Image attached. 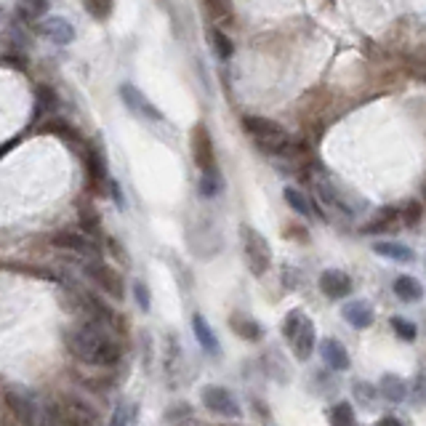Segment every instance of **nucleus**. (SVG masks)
Segmentation results:
<instances>
[{"label":"nucleus","mask_w":426,"mask_h":426,"mask_svg":"<svg viewBox=\"0 0 426 426\" xmlns=\"http://www.w3.org/2000/svg\"><path fill=\"white\" fill-rule=\"evenodd\" d=\"M104 331H107L104 325L85 320V323L72 325V328L64 331V344L70 349V355L75 360L85 363V365H96V368L118 365L123 357V346L110 333H104Z\"/></svg>","instance_id":"nucleus-1"},{"label":"nucleus","mask_w":426,"mask_h":426,"mask_svg":"<svg viewBox=\"0 0 426 426\" xmlns=\"http://www.w3.org/2000/svg\"><path fill=\"white\" fill-rule=\"evenodd\" d=\"M283 333H285L288 346H291V352L296 355V360L306 363V360L312 357L315 344H317L315 323H312L301 309H293V312H288V315H285Z\"/></svg>","instance_id":"nucleus-2"},{"label":"nucleus","mask_w":426,"mask_h":426,"mask_svg":"<svg viewBox=\"0 0 426 426\" xmlns=\"http://www.w3.org/2000/svg\"><path fill=\"white\" fill-rule=\"evenodd\" d=\"M240 240H243V256L248 269L256 274V277H264L269 269H272V251H269V243L266 237L259 229L243 224L240 227Z\"/></svg>","instance_id":"nucleus-3"},{"label":"nucleus","mask_w":426,"mask_h":426,"mask_svg":"<svg viewBox=\"0 0 426 426\" xmlns=\"http://www.w3.org/2000/svg\"><path fill=\"white\" fill-rule=\"evenodd\" d=\"M3 405H6V413L19 426H41L38 405H35V400H32L24 389L6 386V389H3Z\"/></svg>","instance_id":"nucleus-4"},{"label":"nucleus","mask_w":426,"mask_h":426,"mask_svg":"<svg viewBox=\"0 0 426 426\" xmlns=\"http://www.w3.org/2000/svg\"><path fill=\"white\" fill-rule=\"evenodd\" d=\"M51 245L53 248H59V251L80 256V259H85V261L102 259V245L96 243V237H91V234H85V232H70V229L56 232L51 237Z\"/></svg>","instance_id":"nucleus-5"},{"label":"nucleus","mask_w":426,"mask_h":426,"mask_svg":"<svg viewBox=\"0 0 426 426\" xmlns=\"http://www.w3.org/2000/svg\"><path fill=\"white\" fill-rule=\"evenodd\" d=\"M85 274H88V280H91L99 291H104V296L118 298V301L125 296V283H123L120 272H118L115 266L104 264L102 259H96V261H85Z\"/></svg>","instance_id":"nucleus-6"},{"label":"nucleus","mask_w":426,"mask_h":426,"mask_svg":"<svg viewBox=\"0 0 426 426\" xmlns=\"http://www.w3.org/2000/svg\"><path fill=\"white\" fill-rule=\"evenodd\" d=\"M200 397H203V405L211 413H219L224 418H240V402H237V397L227 386H205Z\"/></svg>","instance_id":"nucleus-7"},{"label":"nucleus","mask_w":426,"mask_h":426,"mask_svg":"<svg viewBox=\"0 0 426 426\" xmlns=\"http://www.w3.org/2000/svg\"><path fill=\"white\" fill-rule=\"evenodd\" d=\"M189 144H192V157L194 165L203 173L216 171V152H213V139L211 131L205 123H197L192 128V136H189Z\"/></svg>","instance_id":"nucleus-8"},{"label":"nucleus","mask_w":426,"mask_h":426,"mask_svg":"<svg viewBox=\"0 0 426 426\" xmlns=\"http://www.w3.org/2000/svg\"><path fill=\"white\" fill-rule=\"evenodd\" d=\"M83 165H85V176H88V187L93 192H104L107 187V162H104V155L96 144H85L83 150Z\"/></svg>","instance_id":"nucleus-9"},{"label":"nucleus","mask_w":426,"mask_h":426,"mask_svg":"<svg viewBox=\"0 0 426 426\" xmlns=\"http://www.w3.org/2000/svg\"><path fill=\"white\" fill-rule=\"evenodd\" d=\"M120 99L123 104L128 107V110L133 112V115H139V118H150V120H162V112L155 107L147 96H144L136 85H131V83H123L120 85Z\"/></svg>","instance_id":"nucleus-10"},{"label":"nucleus","mask_w":426,"mask_h":426,"mask_svg":"<svg viewBox=\"0 0 426 426\" xmlns=\"http://www.w3.org/2000/svg\"><path fill=\"white\" fill-rule=\"evenodd\" d=\"M402 227V211H400V205H386L381 211L375 213L373 219L363 227V232L365 234H386V232H395Z\"/></svg>","instance_id":"nucleus-11"},{"label":"nucleus","mask_w":426,"mask_h":426,"mask_svg":"<svg viewBox=\"0 0 426 426\" xmlns=\"http://www.w3.org/2000/svg\"><path fill=\"white\" fill-rule=\"evenodd\" d=\"M320 291L328 298H333V301L346 298V296L352 293V277L346 272H341V269H325L320 274Z\"/></svg>","instance_id":"nucleus-12"},{"label":"nucleus","mask_w":426,"mask_h":426,"mask_svg":"<svg viewBox=\"0 0 426 426\" xmlns=\"http://www.w3.org/2000/svg\"><path fill=\"white\" fill-rule=\"evenodd\" d=\"M320 355H323L325 365L331 368V370H349L352 368V360H349V352H346V346L338 341V338H333V336H328V338H323L320 341Z\"/></svg>","instance_id":"nucleus-13"},{"label":"nucleus","mask_w":426,"mask_h":426,"mask_svg":"<svg viewBox=\"0 0 426 426\" xmlns=\"http://www.w3.org/2000/svg\"><path fill=\"white\" fill-rule=\"evenodd\" d=\"M38 32L46 41H51L53 46H70L75 41V27L67 19H61V16H48L46 21H41Z\"/></svg>","instance_id":"nucleus-14"},{"label":"nucleus","mask_w":426,"mask_h":426,"mask_svg":"<svg viewBox=\"0 0 426 426\" xmlns=\"http://www.w3.org/2000/svg\"><path fill=\"white\" fill-rule=\"evenodd\" d=\"M341 317H344L346 323L352 325L355 331H365V328L373 325L375 312H373V304H370V301H365V298H355V301L344 304Z\"/></svg>","instance_id":"nucleus-15"},{"label":"nucleus","mask_w":426,"mask_h":426,"mask_svg":"<svg viewBox=\"0 0 426 426\" xmlns=\"http://www.w3.org/2000/svg\"><path fill=\"white\" fill-rule=\"evenodd\" d=\"M192 333H194V338H197V344H200V349H203L205 355L222 357V344H219V338H216V333H213V328L205 323V317L197 315V312L192 315Z\"/></svg>","instance_id":"nucleus-16"},{"label":"nucleus","mask_w":426,"mask_h":426,"mask_svg":"<svg viewBox=\"0 0 426 426\" xmlns=\"http://www.w3.org/2000/svg\"><path fill=\"white\" fill-rule=\"evenodd\" d=\"M373 254H378L381 259H389V261H395V264H410V261L416 259L413 248H407V245L402 243H395V240H375Z\"/></svg>","instance_id":"nucleus-17"},{"label":"nucleus","mask_w":426,"mask_h":426,"mask_svg":"<svg viewBox=\"0 0 426 426\" xmlns=\"http://www.w3.org/2000/svg\"><path fill=\"white\" fill-rule=\"evenodd\" d=\"M59 405L64 413H72V416L83 418V421H88V424L99 426V413H96V407L91 402H85L83 397H75V395H64L59 400Z\"/></svg>","instance_id":"nucleus-18"},{"label":"nucleus","mask_w":426,"mask_h":426,"mask_svg":"<svg viewBox=\"0 0 426 426\" xmlns=\"http://www.w3.org/2000/svg\"><path fill=\"white\" fill-rule=\"evenodd\" d=\"M229 328H232L240 338H245V341H261V338H264V328L256 323L254 317L243 315V312H232Z\"/></svg>","instance_id":"nucleus-19"},{"label":"nucleus","mask_w":426,"mask_h":426,"mask_svg":"<svg viewBox=\"0 0 426 426\" xmlns=\"http://www.w3.org/2000/svg\"><path fill=\"white\" fill-rule=\"evenodd\" d=\"M51 0H16V19L21 24H38L48 14Z\"/></svg>","instance_id":"nucleus-20"},{"label":"nucleus","mask_w":426,"mask_h":426,"mask_svg":"<svg viewBox=\"0 0 426 426\" xmlns=\"http://www.w3.org/2000/svg\"><path fill=\"white\" fill-rule=\"evenodd\" d=\"M395 296L405 304H418L424 298V285L410 274H400L395 280Z\"/></svg>","instance_id":"nucleus-21"},{"label":"nucleus","mask_w":426,"mask_h":426,"mask_svg":"<svg viewBox=\"0 0 426 426\" xmlns=\"http://www.w3.org/2000/svg\"><path fill=\"white\" fill-rule=\"evenodd\" d=\"M378 395L389 400V402H402L407 397V384L395 373H384L378 381Z\"/></svg>","instance_id":"nucleus-22"},{"label":"nucleus","mask_w":426,"mask_h":426,"mask_svg":"<svg viewBox=\"0 0 426 426\" xmlns=\"http://www.w3.org/2000/svg\"><path fill=\"white\" fill-rule=\"evenodd\" d=\"M59 110V96L53 91L51 85H46L41 83L38 88H35V115L38 118H46V115H51V112Z\"/></svg>","instance_id":"nucleus-23"},{"label":"nucleus","mask_w":426,"mask_h":426,"mask_svg":"<svg viewBox=\"0 0 426 426\" xmlns=\"http://www.w3.org/2000/svg\"><path fill=\"white\" fill-rule=\"evenodd\" d=\"M283 197H285V203L291 205V208H293V211L298 213L301 219H312V216L317 213V208L312 205V200H309V197H306L301 189H296V187H285Z\"/></svg>","instance_id":"nucleus-24"},{"label":"nucleus","mask_w":426,"mask_h":426,"mask_svg":"<svg viewBox=\"0 0 426 426\" xmlns=\"http://www.w3.org/2000/svg\"><path fill=\"white\" fill-rule=\"evenodd\" d=\"M315 192H317V197H320V203H325L328 208H338V211H346L344 200L338 197V192L333 189V184L325 182L323 176H317V179H315Z\"/></svg>","instance_id":"nucleus-25"},{"label":"nucleus","mask_w":426,"mask_h":426,"mask_svg":"<svg viewBox=\"0 0 426 426\" xmlns=\"http://www.w3.org/2000/svg\"><path fill=\"white\" fill-rule=\"evenodd\" d=\"M389 325H392V331H395L397 338L405 341V344H413V341L418 338V325L413 323V320H407V317L395 315L392 320H389Z\"/></svg>","instance_id":"nucleus-26"},{"label":"nucleus","mask_w":426,"mask_h":426,"mask_svg":"<svg viewBox=\"0 0 426 426\" xmlns=\"http://www.w3.org/2000/svg\"><path fill=\"white\" fill-rule=\"evenodd\" d=\"M43 131L51 133V136H59V139H64L67 144L78 142V131H75L67 120H61V118H51V120H46L43 123Z\"/></svg>","instance_id":"nucleus-27"},{"label":"nucleus","mask_w":426,"mask_h":426,"mask_svg":"<svg viewBox=\"0 0 426 426\" xmlns=\"http://www.w3.org/2000/svg\"><path fill=\"white\" fill-rule=\"evenodd\" d=\"M80 227L83 232L91 234V237H99V232H102V219L91 203H80Z\"/></svg>","instance_id":"nucleus-28"},{"label":"nucleus","mask_w":426,"mask_h":426,"mask_svg":"<svg viewBox=\"0 0 426 426\" xmlns=\"http://www.w3.org/2000/svg\"><path fill=\"white\" fill-rule=\"evenodd\" d=\"M208 41H211L213 51H216V56H219V59H229V56H232L234 46H232V41H229V35H227L224 30L213 27V30L208 32Z\"/></svg>","instance_id":"nucleus-29"},{"label":"nucleus","mask_w":426,"mask_h":426,"mask_svg":"<svg viewBox=\"0 0 426 426\" xmlns=\"http://www.w3.org/2000/svg\"><path fill=\"white\" fill-rule=\"evenodd\" d=\"M400 211H402V227H407V229L418 227L421 219H424V203L421 200H405L400 205Z\"/></svg>","instance_id":"nucleus-30"},{"label":"nucleus","mask_w":426,"mask_h":426,"mask_svg":"<svg viewBox=\"0 0 426 426\" xmlns=\"http://www.w3.org/2000/svg\"><path fill=\"white\" fill-rule=\"evenodd\" d=\"M331 426H357L355 407L349 405V402H338L331 410Z\"/></svg>","instance_id":"nucleus-31"},{"label":"nucleus","mask_w":426,"mask_h":426,"mask_svg":"<svg viewBox=\"0 0 426 426\" xmlns=\"http://www.w3.org/2000/svg\"><path fill=\"white\" fill-rule=\"evenodd\" d=\"M83 6H85V11L91 14L93 19H110L112 11H115V0H83Z\"/></svg>","instance_id":"nucleus-32"},{"label":"nucleus","mask_w":426,"mask_h":426,"mask_svg":"<svg viewBox=\"0 0 426 426\" xmlns=\"http://www.w3.org/2000/svg\"><path fill=\"white\" fill-rule=\"evenodd\" d=\"M222 176H219V171H211V173H203V179H200V194L203 197H216V194L222 192Z\"/></svg>","instance_id":"nucleus-33"},{"label":"nucleus","mask_w":426,"mask_h":426,"mask_svg":"<svg viewBox=\"0 0 426 426\" xmlns=\"http://www.w3.org/2000/svg\"><path fill=\"white\" fill-rule=\"evenodd\" d=\"M133 298H136V304H139V309H142V312H150L152 298H150L147 285H144V283H133Z\"/></svg>","instance_id":"nucleus-34"},{"label":"nucleus","mask_w":426,"mask_h":426,"mask_svg":"<svg viewBox=\"0 0 426 426\" xmlns=\"http://www.w3.org/2000/svg\"><path fill=\"white\" fill-rule=\"evenodd\" d=\"M352 389H355L357 400H363V402H365V405H370V402H373L375 392H378V389H373V386H370V384H365V381H357V384L352 386Z\"/></svg>","instance_id":"nucleus-35"},{"label":"nucleus","mask_w":426,"mask_h":426,"mask_svg":"<svg viewBox=\"0 0 426 426\" xmlns=\"http://www.w3.org/2000/svg\"><path fill=\"white\" fill-rule=\"evenodd\" d=\"M128 424V407L123 405H115V410H112V416H110V426H125Z\"/></svg>","instance_id":"nucleus-36"},{"label":"nucleus","mask_w":426,"mask_h":426,"mask_svg":"<svg viewBox=\"0 0 426 426\" xmlns=\"http://www.w3.org/2000/svg\"><path fill=\"white\" fill-rule=\"evenodd\" d=\"M59 424L61 426H93V424H88V421H83V418L72 416V413H64V410L59 413Z\"/></svg>","instance_id":"nucleus-37"},{"label":"nucleus","mask_w":426,"mask_h":426,"mask_svg":"<svg viewBox=\"0 0 426 426\" xmlns=\"http://www.w3.org/2000/svg\"><path fill=\"white\" fill-rule=\"evenodd\" d=\"M3 61L6 64H16V70H27V59L24 56H11V51L3 53Z\"/></svg>","instance_id":"nucleus-38"},{"label":"nucleus","mask_w":426,"mask_h":426,"mask_svg":"<svg viewBox=\"0 0 426 426\" xmlns=\"http://www.w3.org/2000/svg\"><path fill=\"white\" fill-rule=\"evenodd\" d=\"M375 426H402V421H400L397 416H381Z\"/></svg>","instance_id":"nucleus-39"},{"label":"nucleus","mask_w":426,"mask_h":426,"mask_svg":"<svg viewBox=\"0 0 426 426\" xmlns=\"http://www.w3.org/2000/svg\"><path fill=\"white\" fill-rule=\"evenodd\" d=\"M421 192H424V205H426V182H424V187H421Z\"/></svg>","instance_id":"nucleus-40"},{"label":"nucleus","mask_w":426,"mask_h":426,"mask_svg":"<svg viewBox=\"0 0 426 426\" xmlns=\"http://www.w3.org/2000/svg\"><path fill=\"white\" fill-rule=\"evenodd\" d=\"M421 78H426V72H424V75H421Z\"/></svg>","instance_id":"nucleus-41"}]
</instances>
